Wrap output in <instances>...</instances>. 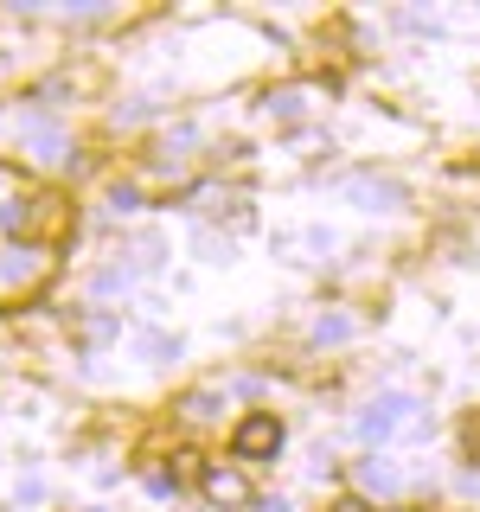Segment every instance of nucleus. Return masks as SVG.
Instances as JSON below:
<instances>
[{
  "mask_svg": "<svg viewBox=\"0 0 480 512\" xmlns=\"http://www.w3.org/2000/svg\"><path fill=\"white\" fill-rule=\"evenodd\" d=\"M404 423H416V404H410L404 391H384L378 404L359 416V436H365V442H391V436H397Z\"/></svg>",
  "mask_w": 480,
  "mask_h": 512,
  "instance_id": "obj_2",
  "label": "nucleus"
},
{
  "mask_svg": "<svg viewBox=\"0 0 480 512\" xmlns=\"http://www.w3.org/2000/svg\"><path fill=\"white\" fill-rule=\"evenodd\" d=\"M173 480H205V468H199V455H180V468H173Z\"/></svg>",
  "mask_w": 480,
  "mask_h": 512,
  "instance_id": "obj_11",
  "label": "nucleus"
},
{
  "mask_svg": "<svg viewBox=\"0 0 480 512\" xmlns=\"http://www.w3.org/2000/svg\"><path fill=\"white\" fill-rule=\"evenodd\" d=\"M352 199H365L372 212H391V205H404V186L397 180H352Z\"/></svg>",
  "mask_w": 480,
  "mask_h": 512,
  "instance_id": "obj_4",
  "label": "nucleus"
},
{
  "mask_svg": "<svg viewBox=\"0 0 480 512\" xmlns=\"http://www.w3.org/2000/svg\"><path fill=\"white\" fill-rule=\"evenodd\" d=\"M199 493H205L212 506H256V500H250V480L237 474V468H205Z\"/></svg>",
  "mask_w": 480,
  "mask_h": 512,
  "instance_id": "obj_3",
  "label": "nucleus"
},
{
  "mask_svg": "<svg viewBox=\"0 0 480 512\" xmlns=\"http://www.w3.org/2000/svg\"><path fill=\"white\" fill-rule=\"evenodd\" d=\"M109 205H116L122 218H128V212H141V186H116V192H109Z\"/></svg>",
  "mask_w": 480,
  "mask_h": 512,
  "instance_id": "obj_9",
  "label": "nucleus"
},
{
  "mask_svg": "<svg viewBox=\"0 0 480 512\" xmlns=\"http://www.w3.org/2000/svg\"><path fill=\"white\" fill-rule=\"evenodd\" d=\"M256 512H288V500H256Z\"/></svg>",
  "mask_w": 480,
  "mask_h": 512,
  "instance_id": "obj_13",
  "label": "nucleus"
},
{
  "mask_svg": "<svg viewBox=\"0 0 480 512\" xmlns=\"http://www.w3.org/2000/svg\"><path fill=\"white\" fill-rule=\"evenodd\" d=\"M154 352V359H180V340H167V333H148V340H141Z\"/></svg>",
  "mask_w": 480,
  "mask_h": 512,
  "instance_id": "obj_10",
  "label": "nucleus"
},
{
  "mask_svg": "<svg viewBox=\"0 0 480 512\" xmlns=\"http://www.w3.org/2000/svg\"><path fill=\"white\" fill-rule=\"evenodd\" d=\"M346 333H352L346 314H320V320H314V340H320V346H327V340H346Z\"/></svg>",
  "mask_w": 480,
  "mask_h": 512,
  "instance_id": "obj_8",
  "label": "nucleus"
},
{
  "mask_svg": "<svg viewBox=\"0 0 480 512\" xmlns=\"http://www.w3.org/2000/svg\"><path fill=\"white\" fill-rule=\"evenodd\" d=\"M231 455H237V461H276V455H282V423H276V410H250L244 423L231 429Z\"/></svg>",
  "mask_w": 480,
  "mask_h": 512,
  "instance_id": "obj_1",
  "label": "nucleus"
},
{
  "mask_svg": "<svg viewBox=\"0 0 480 512\" xmlns=\"http://www.w3.org/2000/svg\"><path fill=\"white\" fill-rule=\"evenodd\" d=\"M269 116H276V122H295L301 116V109H308V90H276V96H269Z\"/></svg>",
  "mask_w": 480,
  "mask_h": 512,
  "instance_id": "obj_5",
  "label": "nucleus"
},
{
  "mask_svg": "<svg viewBox=\"0 0 480 512\" xmlns=\"http://www.w3.org/2000/svg\"><path fill=\"white\" fill-rule=\"evenodd\" d=\"M359 480H365L372 493H391V487H397V468H384V461H365V468H359Z\"/></svg>",
  "mask_w": 480,
  "mask_h": 512,
  "instance_id": "obj_7",
  "label": "nucleus"
},
{
  "mask_svg": "<svg viewBox=\"0 0 480 512\" xmlns=\"http://www.w3.org/2000/svg\"><path fill=\"white\" fill-rule=\"evenodd\" d=\"M26 141H32V148H39V160H64V135H58V128L32 122V128H26Z\"/></svg>",
  "mask_w": 480,
  "mask_h": 512,
  "instance_id": "obj_6",
  "label": "nucleus"
},
{
  "mask_svg": "<svg viewBox=\"0 0 480 512\" xmlns=\"http://www.w3.org/2000/svg\"><path fill=\"white\" fill-rule=\"evenodd\" d=\"M327 512H372V506H365V500H359V493H340V500H333Z\"/></svg>",
  "mask_w": 480,
  "mask_h": 512,
  "instance_id": "obj_12",
  "label": "nucleus"
}]
</instances>
